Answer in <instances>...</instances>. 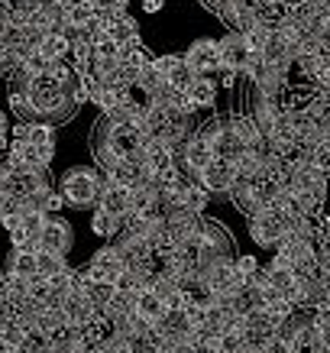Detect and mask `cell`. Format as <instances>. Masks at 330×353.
I'll list each match as a JSON object with an SVG mask.
<instances>
[{"label":"cell","instance_id":"cb8c5ba5","mask_svg":"<svg viewBox=\"0 0 330 353\" xmlns=\"http://www.w3.org/2000/svg\"><path fill=\"white\" fill-rule=\"evenodd\" d=\"M3 276H7V269H3V266H0V279H3Z\"/></svg>","mask_w":330,"mask_h":353},{"label":"cell","instance_id":"8992f818","mask_svg":"<svg viewBox=\"0 0 330 353\" xmlns=\"http://www.w3.org/2000/svg\"><path fill=\"white\" fill-rule=\"evenodd\" d=\"M185 59L198 75H220L224 68V59H220V43L214 39H194L188 49H185Z\"/></svg>","mask_w":330,"mask_h":353},{"label":"cell","instance_id":"ba28073f","mask_svg":"<svg viewBox=\"0 0 330 353\" xmlns=\"http://www.w3.org/2000/svg\"><path fill=\"white\" fill-rule=\"evenodd\" d=\"M198 175H201V185L211 194H227L236 182V165L230 159H220V156H217V159H214L207 169L198 172Z\"/></svg>","mask_w":330,"mask_h":353},{"label":"cell","instance_id":"7402d4cb","mask_svg":"<svg viewBox=\"0 0 330 353\" xmlns=\"http://www.w3.org/2000/svg\"><path fill=\"white\" fill-rule=\"evenodd\" d=\"M7 133H10V117L0 110V137H7Z\"/></svg>","mask_w":330,"mask_h":353},{"label":"cell","instance_id":"5bb4252c","mask_svg":"<svg viewBox=\"0 0 330 353\" xmlns=\"http://www.w3.org/2000/svg\"><path fill=\"white\" fill-rule=\"evenodd\" d=\"M136 311L143 314V318H149V321L156 324L162 314L169 311V305H165V299H162L156 289H143V292L136 295Z\"/></svg>","mask_w":330,"mask_h":353},{"label":"cell","instance_id":"9a60e30c","mask_svg":"<svg viewBox=\"0 0 330 353\" xmlns=\"http://www.w3.org/2000/svg\"><path fill=\"white\" fill-rule=\"evenodd\" d=\"M152 59H156V55H152L149 49L143 46V39H133V43L120 46V62L130 65V68H146Z\"/></svg>","mask_w":330,"mask_h":353},{"label":"cell","instance_id":"ffe728a7","mask_svg":"<svg viewBox=\"0 0 330 353\" xmlns=\"http://www.w3.org/2000/svg\"><path fill=\"white\" fill-rule=\"evenodd\" d=\"M91 3H94L97 10H110V13H114V10H127V7H130V0H91Z\"/></svg>","mask_w":330,"mask_h":353},{"label":"cell","instance_id":"2e32d148","mask_svg":"<svg viewBox=\"0 0 330 353\" xmlns=\"http://www.w3.org/2000/svg\"><path fill=\"white\" fill-rule=\"evenodd\" d=\"M20 214H23L20 198H13V194H7V192H0V224L10 230V227L20 221Z\"/></svg>","mask_w":330,"mask_h":353},{"label":"cell","instance_id":"4fadbf2b","mask_svg":"<svg viewBox=\"0 0 330 353\" xmlns=\"http://www.w3.org/2000/svg\"><path fill=\"white\" fill-rule=\"evenodd\" d=\"M217 81H214V75H198L194 78V85L188 88V94L194 97V104L201 110H211L214 104H217Z\"/></svg>","mask_w":330,"mask_h":353},{"label":"cell","instance_id":"5b68a950","mask_svg":"<svg viewBox=\"0 0 330 353\" xmlns=\"http://www.w3.org/2000/svg\"><path fill=\"white\" fill-rule=\"evenodd\" d=\"M72 243H75V230H72V224H68L59 211H55V214H45V224H43V230H39V246L68 256Z\"/></svg>","mask_w":330,"mask_h":353},{"label":"cell","instance_id":"44dd1931","mask_svg":"<svg viewBox=\"0 0 330 353\" xmlns=\"http://www.w3.org/2000/svg\"><path fill=\"white\" fill-rule=\"evenodd\" d=\"M165 7V0H143V10L146 13H159Z\"/></svg>","mask_w":330,"mask_h":353},{"label":"cell","instance_id":"e0dca14e","mask_svg":"<svg viewBox=\"0 0 330 353\" xmlns=\"http://www.w3.org/2000/svg\"><path fill=\"white\" fill-rule=\"evenodd\" d=\"M36 256H39V276H52V272L68 266L62 253H52V250H43V246L36 250Z\"/></svg>","mask_w":330,"mask_h":353},{"label":"cell","instance_id":"6da1fadb","mask_svg":"<svg viewBox=\"0 0 330 353\" xmlns=\"http://www.w3.org/2000/svg\"><path fill=\"white\" fill-rule=\"evenodd\" d=\"M146 150H149V137H146V130L139 127L136 120L133 123H114V120H107L101 114L94 137H91V152H94V162L104 172L117 169L123 162L143 165Z\"/></svg>","mask_w":330,"mask_h":353},{"label":"cell","instance_id":"3957f363","mask_svg":"<svg viewBox=\"0 0 330 353\" xmlns=\"http://www.w3.org/2000/svg\"><path fill=\"white\" fill-rule=\"evenodd\" d=\"M198 259H201V279L207 269L236 259L234 236H230V230H227L220 221H211V217L204 221V230H201V236H198Z\"/></svg>","mask_w":330,"mask_h":353},{"label":"cell","instance_id":"52a82bcc","mask_svg":"<svg viewBox=\"0 0 330 353\" xmlns=\"http://www.w3.org/2000/svg\"><path fill=\"white\" fill-rule=\"evenodd\" d=\"M152 65L159 68L162 78H165L172 88H181V91H188V88L194 85V78H198V72L188 65L185 55H156Z\"/></svg>","mask_w":330,"mask_h":353},{"label":"cell","instance_id":"603a6c76","mask_svg":"<svg viewBox=\"0 0 330 353\" xmlns=\"http://www.w3.org/2000/svg\"><path fill=\"white\" fill-rule=\"evenodd\" d=\"M7 152H10V139H7V137H0V159H3Z\"/></svg>","mask_w":330,"mask_h":353},{"label":"cell","instance_id":"ac0fdd59","mask_svg":"<svg viewBox=\"0 0 330 353\" xmlns=\"http://www.w3.org/2000/svg\"><path fill=\"white\" fill-rule=\"evenodd\" d=\"M234 266L240 269V272H243V276H253L256 269H259V263H256V256H249V253H236Z\"/></svg>","mask_w":330,"mask_h":353},{"label":"cell","instance_id":"277c9868","mask_svg":"<svg viewBox=\"0 0 330 353\" xmlns=\"http://www.w3.org/2000/svg\"><path fill=\"white\" fill-rule=\"evenodd\" d=\"M123 269H127L123 250L110 240V243H104L94 256H91V263L85 266V272H87V279H91V282H117V276L123 272Z\"/></svg>","mask_w":330,"mask_h":353},{"label":"cell","instance_id":"30bf717a","mask_svg":"<svg viewBox=\"0 0 330 353\" xmlns=\"http://www.w3.org/2000/svg\"><path fill=\"white\" fill-rule=\"evenodd\" d=\"M249 55H253V49H249V43H246L243 32L230 30V36L220 39V59H224V68H236V72L243 75Z\"/></svg>","mask_w":330,"mask_h":353},{"label":"cell","instance_id":"7c38bea8","mask_svg":"<svg viewBox=\"0 0 330 353\" xmlns=\"http://www.w3.org/2000/svg\"><path fill=\"white\" fill-rule=\"evenodd\" d=\"M107 36H114L120 46H127L133 39H139V23L127 10H107Z\"/></svg>","mask_w":330,"mask_h":353},{"label":"cell","instance_id":"8fae6325","mask_svg":"<svg viewBox=\"0 0 330 353\" xmlns=\"http://www.w3.org/2000/svg\"><path fill=\"white\" fill-rule=\"evenodd\" d=\"M36 250L39 246H13L10 253H7V272L13 276H39V256H36Z\"/></svg>","mask_w":330,"mask_h":353},{"label":"cell","instance_id":"9c48e42d","mask_svg":"<svg viewBox=\"0 0 330 353\" xmlns=\"http://www.w3.org/2000/svg\"><path fill=\"white\" fill-rule=\"evenodd\" d=\"M214 159H217V152H214L211 139L204 137L201 130H194L192 137H188V143H185V162H181V165L192 172H201V169H207Z\"/></svg>","mask_w":330,"mask_h":353},{"label":"cell","instance_id":"7a4b0ae2","mask_svg":"<svg viewBox=\"0 0 330 353\" xmlns=\"http://www.w3.org/2000/svg\"><path fill=\"white\" fill-rule=\"evenodd\" d=\"M110 185V175H107L101 165L87 169V165H75L62 175L59 182V192L65 198V208H75V211H87V208H97L101 204V194Z\"/></svg>","mask_w":330,"mask_h":353},{"label":"cell","instance_id":"d6986e66","mask_svg":"<svg viewBox=\"0 0 330 353\" xmlns=\"http://www.w3.org/2000/svg\"><path fill=\"white\" fill-rule=\"evenodd\" d=\"M240 78H243V75H240L236 68H220V78H217V85L224 88V91H234Z\"/></svg>","mask_w":330,"mask_h":353}]
</instances>
